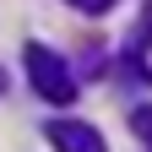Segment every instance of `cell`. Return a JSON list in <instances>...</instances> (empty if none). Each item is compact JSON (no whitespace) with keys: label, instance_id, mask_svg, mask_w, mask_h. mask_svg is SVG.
I'll use <instances>...</instances> for the list:
<instances>
[{"label":"cell","instance_id":"obj_1","mask_svg":"<svg viewBox=\"0 0 152 152\" xmlns=\"http://www.w3.org/2000/svg\"><path fill=\"white\" fill-rule=\"evenodd\" d=\"M27 82L38 87V98H49V103H71V98H76V76H71V65H65L54 49H44V44L27 49Z\"/></svg>","mask_w":152,"mask_h":152},{"label":"cell","instance_id":"obj_2","mask_svg":"<svg viewBox=\"0 0 152 152\" xmlns=\"http://www.w3.org/2000/svg\"><path fill=\"white\" fill-rule=\"evenodd\" d=\"M44 130H49V147H54V152H109L103 136H98L87 120H54V125H44Z\"/></svg>","mask_w":152,"mask_h":152},{"label":"cell","instance_id":"obj_3","mask_svg":"<svg viewBox=\"0 0 152 152\" xmlns=\"http://www.w3.org/2000/svg\"><path fill=\"white\" fill-rule=\"evenodd\" d=\"M130 71H141V76H152V16L141 22V38L130 44Z\"/></svg>","mask_w":152,"mask_h":152},{"label":"cell","instance_id":"obj_4","mask_svg":"<svg viewBox=\"0 0 152 152\" xmlns=\"http://www.w3.org/2000/svg\"><path fill=\"white\" fill-rule=\"evenodd\" d=\"M130 130H136V136H141V141L152 147V103H141L136 114H130Z\"/></svg>","mask_w":152,"mask_h":152},{"label":"cell","instance_id":"obj_5","mask_svg":"<svg viewBox=\"0 0 152 152\" xmlns=\"http://www.w3.org/2000/svg\"><path fill=\"white\" fill-rule=\"evenodd\" d=\"M76 6H82V11H87V16H103V11H109V6H114V0H76Z\"/></svg>","mask_w":152,"mask_h":152},{"label":"cell","instance_id":"obj_6","mask_svg":"<svg viewBox=\"0 0 152 152\" xmlns=\"http://www.w3.org/2000/svg\"><path fill=\"white\" fill-rule=\"evenodd\" d=\"M71 6H76V0H71Z\"/></svg>","mask_w":152,"mask_h":152}]
</instances>
